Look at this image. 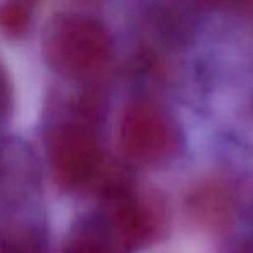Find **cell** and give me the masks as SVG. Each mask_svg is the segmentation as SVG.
<instances>
[{
    "instance_id": "cell-7",
    "label": "cell",
    "mask_w": 253,
    "mask_h": 253,
    "mask_svg": "<svg viewBox=\"0 0 253 253\" xmlns=\"http://www.w3.org/2000/svg\"><path fill=\"white\" fill-rule=\"evenodd\" d=\"M32 21V5L25 2H7L0 5V28L16 37L21 35Z\"/></svg>"
},
{
    "instance_id": "cell-9",
    "label": "cell",
    "mask_w": 253,
    "mask_h": 253,
    "mask_svg": "<svg viewBox=\"0 0 253 253\" xmlns=\"http://www.w3.org/2000/svg\"><path fill=\"white\" fill-rule=\"evenodd\" d=\"M12 108V87L5 68L0 64V123L5 122Z\"/></svg>"
},
{
    "instance_id": "cell-3",
    "label": "cell",
    "mask_w": 253,
    "mask_h": 253,
    "mask_svg": "<svg viewBox=\"0 0 253 253\" xmlns=\"http://www.w3.org/2000/svg\"><path fill=\"white\" fill-rule=\"evenodd\" d=\"M30 189V169L25 155L12 142L0 141V245L23 253H42L40 231L19 222L18 207Z\"/></svg>"
},
{
    "instance_id": "cell-2",
    "label": "cell",
    "mask_w": 253,
    "mask_h": 253,
    "mask_svg": "<svg viewBox=\"0 0 253 253\" xmlns=\"http://www.w3.org/2000/svg\"><path fill=\"white\" fill-rule=\"evenodd\" d=\"M120 149L128 160L155 165L169 160L179 146L170 115L149 99H135L126 106L118 128Z\"/></svg>"
},
{
    "instance_id": "cell-4",
    "label": "cell",
    "mask_w": 253,
    "mask_h": 253,
    "mask_svg": "<svg viewBox=\"0 0 253 253\" xmlns=\"http://www.w3.org/2000/svg\"><path fill=\"white\" fill-rule=\"evenodd\" d=\"M47 153L54 179L66 189L87 186L102 165L97 137L90 126L82 123H64L54 128Z\"/></svg>"
},
{
    "instance_id": "cell-10",
    "label": "cell",
    "mask_w": 253,
    "mask_h": 253,
    "mask_svg": "<svg viewBox=\"0 0 253 253\" xmlns=\"http://www.w3.org/2000/svg\"><path fill=\"white\" fill-rule=\"evenodd\" d=\"M0 253H23V252H19V250H16V248H11V246L0 245Z\"/></svg>"
},
{
    "instance_id": "cell-6",
    "label": "cell",
    "mask_w": 253,
    "mask_h": 253,
    "mask_svg": "<svg viewBox=\"0 0 253 253\" xmlns=\"http://www.w3.org/2000/svg\"><path fill=\"white\" fill-rule=\"evenodd\" d=\"M193 203V210L200 220L207 224H217L229 213V198L218 187H207L200 191Z\"/></svg>"
},
{
    "instance_id": "cell-1",
    "label": "cell",
    "mask_w": 253,
    "mask_h": 253,
    "mask_svg": "<svg viewBox=\"0 0 253 253\" xmlns=\"http://www.w3.org/2000/svg\"><path fill=\"white\" fill-rule=\"evenodd\" d=\"M43 52L56 71L70 78L97 77L111 61L113 42L99 19L82 12L52 19L43 40Z\"/></svg>"
},
{
    "instance_id": "cell-5",
    "label": "cell",
    "mask_w": 253,
    "mask_h": 253,
    "mask_svg": "<svg viewBox=\"0 0 253 253\" xmlns=\"http://www.w3.org/2000/svg\"><path fill=\"white\" fill-rule=\"evenodd\" d=\"M109 231L122 246H139L158 232L160 208L123 186L109 191Z\"/></svg>"
},
{
    "instance_id": "cell-8",
    "label": "cell",
    "mask_w": 253,
    "mask_h": 253,
    "mask_svg": "<svg viewBox=\"0 0 253 253\" xmlns=\"http://www.w3.org/2000/svg\"><path fill=\"white\" fill-rule=\"evenodd\" d=\"M64 253H116L111 241L92 231H82L68 241Z\"/></svg>"
}]
</instances>
